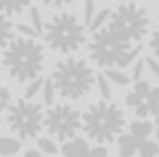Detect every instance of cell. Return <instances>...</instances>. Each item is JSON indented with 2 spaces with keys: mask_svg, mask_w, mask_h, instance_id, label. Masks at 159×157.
I'll list each match as a JSON object with an SVG mask.
<instances>
[{
  "mask_svg": "<svg viewBox=\"0 0 159 157\" xmlns=\"http://www.w3.org/2000/svg\"><path fill=\"white\" fill-rule=\"evenodd\" d=\"M149 14L137 2H123L109 12L107 22L92 32L89 60L103 70H123L139 60L149 32Z\"/></svg>",
  "mask_w": 159,
  "mask_h": 157,
  "instance_id": "1",
  "label": "cell"
},
{
  "mask_svg": "<svg viewBox=\"0 0 159 157\" xmlns=\"http://www.w3.org/2000/svg\"><path fill=\"white\" fill-rule=\"evenodd\" d=\"M2 68L6 74L18 84H30L38 80L44 70L46 54L44 46L36 38L30 36H20L14 38L2 50Z\"/></svg>",
  "mask_w": 159,
  "mask_h": 157,
  "instance_id": "2",
  "label": "cell"
},
{
  "mask_svg": "<svg viewBox=\"0 0 159 157\" xmlns=\"http://www.w3.org/2000/svg\"><path fill=\"white\" fill-rule=\"evenodd\" d=\"M50 80L54 84L58 97L68 100V101H76V100H82L84 96H88L93 90L98 76L88 60L68 56L54 66Z\"/></svg>",
  "mask_w": 159,
  "mask_h": 157,
  "instance_id": "3",
  "label": "cell"
},
{
  "mask_svg": "<svg viewBox=\"0 0 159 157\" xmlns=\"http://www.w3.org/2000/svg\"><path fill=\"white\" fill-rule=\"evenodd\" d=\"M123 127H125V114L117 104L109 100L93 101L82 111L84 133L98 145L116 141L123 133Z\"/></svg>",
  "mask_w": 159,
  "mask_h": 157,
  "instance_id": "4",
  "label": "cell"
},
{
  "mask_svg": "<svg viewBox=\"0 0 159 157\" xmlns=\"http://www.w3.org/2000/svg\"><path fill=\"white\" fill-rule=\"evenodd\" d=\"M86 24L72 12H58L44 24V42L52 52L72 56L88 44Z\"/></svg>",
  "mask_w": 159,
  "mask_h": 157,
  "instance_id": "5",
  "label": "cell"
},
{
  "mask_svg": "<svg viewBox=\"0 0 159 157\" xmlns=\"http://www.w3.org/2000/svg\"><path fill=\"white\" fill-rule=\"evenodd\" d=\"M6 123L20 141L36 139L44 127V107L34 100L20 97L6 111Z\"/></svg>",
  "mask_w": 159,
  "mask_h": 157,
  "instance_id": "6",
  "label": "cell"
},
{
  "mask_svg": "<svg viewBox=\"0 0 159 157\" xmlns=\"http://www.w3.org/2000/svg\"><path fill=\"white\" fill-rule=\"evenodd\" d=\"M44 127L60 141L74 139L82 129V111L70 104H54L44 111Z\"/></svg>",
  "mask_w": 159,
  "mask_h": 157,
  "instance_id": "7",
  "label": "cell"
},
{
  "mask_svg": "<svg viewBox=\"0 0 159 157\" xmlns=\"http://www.w3.org/2000/svg\"><path fill=\"white\" fill-rule=\"evenodd\" d=\"M125 105L131 107L137 119L159 115V86H151L147 80H139L125 94Z\"/></svg>",
  "mask_w": 159,
  "mask_h": 157,
  "instance_id": "8",
  "label": "cell"
},
{
  "mask_svg": "<svg viewBox=\"0 0 159 157\" xmlns=\"http://www.w3.org/2000/svg\"><path fill=\"white\" fill-rule=\"evenodd\" d=\"M89 151V143L84 137H74V139L64 141L60 147V153L64 157H86Z\"/></svg>",
  "mask_w": 159,
  "mask_h": 157,
  "instance_id": "9",
  "label": "cell"
},
{
  "mask_svg": "<svg viewBox=\"0 0 159 157\" xmlns=\"http://www.w3.org/2000/svg\"><path fill=\"white\" fill-rule=\"evenodd\" d=\"M32 0H0V14L12 18V16H20L26 10H30Z\"/></svg>",
  "mask_w": 159,
  "mask_h": 157,
  "instance_id": "10",
  "label": "cell"
},
{
  "mask_svg": "<svg viewBox=\"0 0 159 157\" xmlns=\"http://www.w3.org/2000/svg\"><path fill=\"white\" fill-rule=\"evenodd\" d=\"M116 143H117V153H119V157H133V155L137 153L139 143H141V141H137L131 133H121L116 139Z\"/></svg>",
  "mask_w": 159,
  "mask_h": 157,
  "instance_id": "11",
  "label": "cell"
},
{
  "mask_svg": "<svg viewBox=\"0 0 159 157\" xmlns=\"http://www.w3.org/2000/svg\"><path fill=\"white\" fill-rule=\"evenodd\" d=\"M14 30H16V26H14L12 18L0 14V50H4L14 40Z\"/></svg>",
  "mask_w": 159,
  "mask_h": 157,
  "instance_id": "12",
  "label": "cell"
},
{
  "mask_svg": "<svg viewBox=\"0 0 159 157\" xmlns=\"http://www.w3.org/2000/svg\"><path fill=\"white\" fill-rule=\"evenodd\" d=\"M129 133L135 137L137 141H145V139H149V135L153 133V123L147 121V119H135L129 125Z\"/></svg>",
  "mask_w": 159,
  "mask_h": 157,
  "instance_id": "13",
  "label": "cell"
},
{
  "mask_svg": "<svg viewBox=\"0 0 159 157\" xmlns=\"http://www.w3.org/2000/svg\"><path fill=\"white\" fill-rule=\"evenodd\" d=\"M20 149H22V143L18 137H0V157H14L20 153Z\"/></svg>",
  "mask_w": 159,
  "mask_h": 157,
  "instance_id": "14",
  "label": "cell"
},
{
  "mask_svg": "<svg viewBox=\"0 0 159 157\" xmlns=\"http://www.w3.org/2000/svg\"><path fill=\"white\" fill-rule=\"evenodd\" d=\"M103 78H106L107 82H111V84H116V86H127L129 82H131V78L123 70H103Z\"/></svg>",
  "mask_w": 159,
  "mask_h": 157,
  "instance_id": "15",
  "label": "cell"
},
{
  "mask_svg": "<svg viewBox=\"0 0 159 157\" xmlns=\"http://www.w3.org/2000/svg\"><path fill=\"white\" fill-rule=\"evenodd\" d=\"M137 155L139 157H157L159 155V143L157 141H151V139L141 141L139 149H137Z\"/></svg>",
  "mask_w": 159,
  "mask_h": 157,
  "instance_id": "16",
  "label": "cell"
},
{
  "mask_svg": "<svg viewBox=\"0 0 159 157\" xmlns=\"http://www.w3.org/2000/svg\"><path fill=\"white\" fill-rule=\"evenodd\" d=\"M36 143H38V151L42 155H50V157H52V155H56L60 151L58 145L54 143V139H50V137H38Z\"/></svg>",
  "mask_w": 159,
  "mask_h": 157,
  "instance_id": "17",
  "label": "cell"
},
{
  "mask_svg": "<svg viewBox=\"0 0 159 157\" xmlns=\"http://www.w3.org/2000/svg\"><path fill=\"white\" fill-rule=\"evenodd\" d=\"M42 101L46 104L48 107L50 105H54V97H56V90H54V84H52V80H44V86H42Z\"/></svg>",
  "mask_w": 159,
  "mask_h": 157,
  "instance_id": "18",
  "label": "cell"
},
{
  "mask_svg": "<svg viewBox=\"0 0 159 157\" xmlns=\"http://www.w3.org/2000/svg\"><path fill=\"white\" fill-rule=\"evenodd\" d=\"M12 104L14 101H12V92H10V87L0 84V114H6Z\"/></svg>",
  "mask_w": 159,
  "mask_h": 157,
  "instance_id": "19",
  "label": "cell"
},
{
  "mask_svg": "<svg viewBox=\"0 0 159 157\" xmlns=\"http://www.w3.org/2000/svg\"><path fill=\"white\" fill-rule=\"evenodd\" d=\"M109 8H103V10H99L98 14H93V18H92V22H89V32H93V30H98V28H102L103 24L107 22V18H109Z\"/></svg>",
  "mask_w": 159,
  "mask_h": 157,
  "instance_id": "20",
  "label": "cell"
},
{
  "mask_svg": "<svg viewBox=\"0 0 159 157\" xmlns=\"http://www.w3.org/2000/svg\"><path fill=\"white\" fill-rule=\"evenodd\" d=\"M42 86H44V78H38V80L30 82L26 86V90H24V97H26V100H34V97L42 92Z\"/></svg>",
  "mask_w": 159,
  "mask_h": 157,
  "instance_id": "21",
  "label": "cell"
},
{
  "mask_svg": "<svg viewBox=\"0 0 159 157\" xmlns=\"http://www.w3.org/2000/svg\"><path fill=\"white\" fill-rule=\"evenodd\" d=\"M149 50H151L153 58L159 60V24L155 26V30L151 32V36H149Z\"/></svg>",
  "mask_w": 159,
  "mask_h": 157,
  "instance_id": "22",
  "label": "cell"
},
{
  "mask_svg": "<svg viewBox=\"0 0 159 157\" xmlns=\"http://www.w3.org/2000/svg\"><path fill=\"white\" fill-rule=\"evenodd\" d=\"M143 62H145V68L151 72V76L155 78V80H159V60L157 58L147 56V58H143Z\"/></svg>",
  "mask_w": 159,
  "mask_h": 157,
  "instance_id": "23",
  "label": "cell"
},
{
  "mask_svg": "<svg viewBox=\"0 0 159 157\" xmlns=\"http://www.w3.org/2000/svg\"><path fill=\"white\" fill-rule=\"evenodd\" d=\"M96 84H98V90H99V94H102V97H103V100H109V96H111V92H109L107 80L103 78V74H102V76H98Z\"/></svg>",
  "mask_w": 159,
  "mask_h": 157,
  "instance_id": "24",
  "label": "cell"
},
{
  "mask_svg": "<svg viewBox=\"0 0 159 157\" xmlns=\"http://www.w3.org/2000/svg\"><path fill=\"white\" fill-rule=\"evenodd\" d=\"M143 70H145V62H143V60H137L135 64H133V74L129 76L133 84H135V82H139V80H143V78H141V76H143Z\"/></svg>",
  "mask_w": 159,
  "mask_h": 157,
  "instance_id": "25",
  "label": "cell"
},
{
  "mask_svg": "<svg viewBox=\"0 0 159 157\" xmlns=\"http://www.w3.org/2000/svg\"><path fill=\"white\" fill-rule=\"evenodd\" d=\"M92 18H93V0H86V4H84V24H86V28L89 26Z\"/></svg>",
  "mask_w": 159,
  "mask_h": 157,
  "instance_id": "26",
  "label": "cell"
},
{
  "mask_svg": "<svg viewBox=\"0 0 159 157\" xmlns=\"http://www.w3.org/2000/svg\"><path fill=\"white\" fill-rule=\"evenodd\" d=\"M44 6H50V8H66L70 4H74L76 0H40Z\"/></svg>",
  "mask_w": 159,
  "mask_h": 157,
  "instance_id": "27",
  "label": "cell"
},
{
  "mask_svg": "<svg viewBox=\"0 0 159 157\" xmlns=\"http://www.w3.org/2000/svg\"><path fill=\"white\" fill-rule=\"evenodd\" d=\"M86 157H109V151L106 145H96V147H89Z\"/></svg>",
  "mask_w": 159,
  "mask_h": 157,
  "instance_id": "28",
  "label": "cell"
},
{
  "mask_svg": "<svg viewBox=\"0 0 159 157\" xmlns=\"http://www.w3.org/2000/svg\"><path fill=\"white\" fill-rule=\"evenodd\" d=\"M22 157H44V155L40 153L38 149H28V151H26V153H24Z\"/></svg>",
  "mask_w": 159,
  "mask_h": 157,
  "instance_id": "29",
  "label": "cell"
},
{
  "mask_svg": "<svg viewBox=\"0 0 159 157\" xmlns=\"http://www.w3.org/2000/svg\"><path fill=\"white\" fill-rule=\"evenodd\" d=\"M153 131H155V137H157V141H159V115L155 117V123H153Z\"/></svg>",
  "mask_w": 159,
  "mask_h": 157,
  "instance_id": "30",
  "label": "cell"
},
{
  "mask_svg": "<svg viewBox=\"0 0 159 157\" xmlns=\"http://www.w3.org/2000/svg\"><path fill=\"white\" fill-rule=\"evenodd\" d=\"M0 74H2V60H0Z\"/></svg>",
  "mask_w": 159,
  "mask_h": 157,
  "instance_id": "31",
  "label": "cell"
},
{
  "mask_svg": "<svg viewBox=\"0 0 159 157\" xmlns=\"http://www.w3.org/2000/svg\"><path fill=\"white\" fill-rule=\"evenodd\" d=\"M157 2H159V0H157Z\"/></svg>",
  "mask_w": 159,
  "mask_h": 157,
  "instance_id": "32",
  "label": "cell"
}]
</instances>
